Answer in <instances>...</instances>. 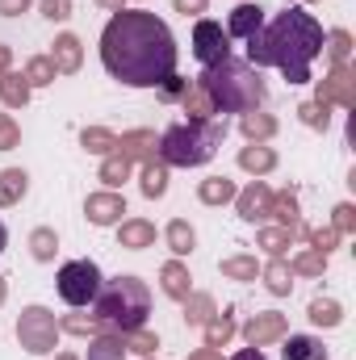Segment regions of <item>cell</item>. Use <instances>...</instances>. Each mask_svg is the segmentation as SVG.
<instances>
[{
  "label": "cell",
  "mask_w": 356,
  "mask_h": 360,
  "mask_svg": "<svg viewBox=\"0 0 356 360\" xmlns=\"http://www.w3.org/2000/svg\"><path fill=\"white\" fill-rule=\"evenodd\" d=\"M101 63L126 89H160L177 72V38L147 8H122L101 34Z\"/></svg>",
  "instance_id": "6da1fadb"
},
{
  "label": "cell",
  "mask_w": 356,
  "mask_h": 360,
  "mask_svg": "<svg viewBox=\"0 0 356 360\" xmlns=\"http://www.w3.org/2000/svg\"><path fill=\"white\" fill-rule=\"evenodd\" d=\"M323 25L306 8H285L268 21L260 34L248 38V63L252 68H276L289 84L310 80V63L323 55Z\"/></svg>",
  "instance_id": "7a4b0ae2"
},
{
  "label": "cell",
  "mask_w": 356,
  "mask_h": 360,
  "mask_svg": "<svg viewBox=\"0 0 356 360\" xmlns=\"http://www.w3.org/2000/svg\"><path fill=\"white\" fill-rule=\"evenodd\" d=\"M197 89L210 96L214 113H252L265 105V80L248 59H222L197 76Z\"/></svg>",
  "instance_id": "3957f363"
},
{
  "label": "cell",
  "mask_w": 356,
  "mask_h": 360,
  "mask_svg": "<svg viewBox=\"0 0 356 360\" xmlns=\"http://www.w3.org/2000/svg\"><path fill=\"white\" fill-rule=\"evenodd\" d=\"M151 314V293L139 276H113L101 285L96 302H92V319L105 323V331L113 335H126V331H139Z\"/></svg>",
  "instance_id": "277c9868"
},
{
  "label": "cell",
  "mask_w": 356,
  "mask_h": 360,
  "mask_svg": "<svg viewBox=\"0 0 356 360\" xmlns=\"http://www.w3.org/2000/svg\"><path fill=\"white\" fill-rule=\"evenodd\" d=\"M227 139V126L218 117H205V122H177L160 134V160L172 164V168H201L214 160V151L222 147Z\"/></svg>",
  "instance_id": "5b68a950"
},
{
  "label": "cell",
  "mask_w": 356,
  "mask_h": 360,
  "mask_svg": "<svg viewBox=\"0 0 356 360\" xmlns=\"http://www.w3.org/2000/svg\"><path fill=\"white\" fill-rule=\"evenodd\" d=\"M101 285H105V276H101V269L92 260H68L59 269V297L68 306H92Z\"/></svg>",
  "instance_id": "8992f818"
},
{
  "label": "cell",
  "mask_w": 356,
  "mask_h": 360,
  "mask_svg": "<svg viewBox=\"0 0 356 360\" xmlns=\"http://www.w3.org/2000/svg\"><path fill=\"white\" fill-rule=\"evenodd\" d=\"M55 335H59V323L46 306H25L21 319H17V340L30 356H46L55 352Z\"/></svg>",
  "instance_id": "52a82bcc"
},
{
  "label": "cell",
  "mask_w": 356,
  "mask_h": 360,
  "mask_svg": "<svg viewBox=\"0 0 356 360\" xmlns=\"http://www.w3.org/2000/svg\"><path fill=\"white\" fill-rule=\"evenodd\" d=\"M193 55H197L201 68H214V63L231 59V38H227V30H222L218 21H210V17H201V21L193 25Z\"/></svg>",
  "instance_id": "ba28073f"
},
{
  "label": "cell",
  "mask_w": 356,
  "mask_h": 360,
  "mask_svg": "<svg viewBox=\"0 0 356 360\" xmlns=\"http://www.w3.org/2000/svg\"><path fill=\"white\" fill-rule=\"evenodd\" d=\"M314 101H327V105H340V109H356V76L348 63H336L327 72V80H319Z\"/></svg>",
  "instance_id": "9c48e42d"
},
{
  "label": "cell",
  "mask_w": 356,
  "mask_h": 360,
  "mask_svg": "<svg viewBox=\"0 0 356 360\" xmlns=\"http://www.w3.org/2000/svg\"><path fill=\"white\" fill-rule=\"evenodd\" d=\"M285 331H289V323H285V314H252L248 319V327H243V340L252 344V348H265V344H276V340H285Z\"/></svg>",
  "instance_id": "30bf717a"
},
{
  "label": "cell",
  "mask_w": 356,
  "mask_h": 360,
  "mask_svg": "<svg viewBox=\"0 0 356 360\" xmlns=\"http://www.w3.org/2000/svg\"><path fill=\"white\" fill-rule=\"evenodd\" d=\"M84 214H89L92 226H113V222H122V214H126V197L122 193H92L89 201H84Z\"/></svg>",
  "instance_id": "8fae6325"
},
{
  "label": "cell",
  "mask_w": 356,
  "mask_h": 360,
  "mask_svg": "<svg viewBox=\"0 0 356 360\" xmlns=\"http://www.w3.org/2000/svg\"><path fill=\"white\" fill-rule=\"evenodd\" d=\"M235 205H239V218L243 222H265L268 210H272V188L260 184V180H252L243 193H235Z\"/></svg>",
  "instance_id": "7c38bea8"
},
{
  "label": "cell",
  "mask_w": 356,
  "mask_h": 360,
  "mask_svg": "<svg viewBox=\"0 0 356 360\" xmlns=\"http://www.w3.org/2000/svg\"><path fill=\"white\" fill-rule=\"evenodd\" d=\"M265 30V8L260 4H239V8H231V21H227V38H252V34H260Z\"/></svg>",
  "instance_id": "4fadbf2b"
},
{
  "label": "cell",
  "mask_w": 356,
  "mask_h": 360,
  "mask_svg": "<svg viewBox=\"0 0 356 360\" xmlns=\"http://www.w3.org/2000/svg\"><path fill=\"white\" fill-rule=\"evenodd\" d=\"M80 59H84L80 38H76V34H59V38H55V55H51L55 72H59V76H76V72H80Z\"/></svg>",
  "instance_id": "5bb4252c"
},
{
  "label": "cell",
  "mask_w": 356,
  "mask_h": 360,
  "mask_svg": "<svg viewBox=\"0 0 356 360\" xmlns=\"http://www.w3.org/2000/svg\"><path fill=\"white\" fill-rule=\"evenodd\" d=\"M113 151H117V155H126L130 164H134V160H143V164H147V160H155V130H130V134H122V139H117V147H113Z\"/></svg>",
  "instance_id": "9a60e30c"
},
{
  "label": "cell",
  "mask_w": 356,
  "mask_h": 360,
  "mask_svg": "<svg viewBox=\"0 0 356 360\" xmlns=\"http://www.w3.org/2000/svg\"><path fill=\"white\" fill-rule=\"evenodd\" d=\"M151 243H155V222H147V218H130V222H122V231H117V248L143 252V248H151Z\"/></svg>",
  "instance_id": "2e32d148"
},
{
  "label": "cell",
  "mask_w": 356,
  "mask_h": 360,
  "mask_svg": "<svg viewBox=\"0 0 356 360\" xmlns=\"http://www.w3.org/2000/svg\"><path fill=\"white\" fill-rule=\"evenodd\" d=\"M160 281H164V293H168V297H177V302H184V297L193 293V285H189L193 276H189V269H184L180 260H168V264L160 269Z\"/></svg>",
  "instance_id": "e0dca14e"
},
{
  "label": "cell",
  "mask_w": 356,
  "mask_h": 360,
  "mask_svg": "<svg viewBox=\"0 0 356 360\" xmlns=\"http://www.w3.org/2000/svg\"><path fill=\"white\" fill-rule=\"evenodd\" d=\"M281 356L285 360H327V348H323V340H314V335H289Z\"/></svg>",
  "instance_id": "ac0fdd59"
},
{
  "label": "cell",
  "mask_w": 356,
  "mask_h": 360,
  "mask_svg": "<svg viewBox=\"0 0 356 360\" xmlns=\"http://www.w3.org/2000/svg\"><path fill=\"white\" fill-rule=\"evenodd\" d=\"M268 218H281V226H289L293 235L302 231V214H298V197L285 188V193H272V210H268Z\"/></svg>",
  "instance_id": "d6986e66"
},
{
  "label": "cell",
  "mask_w": 356,
  "mask_h": 360,
  "mask_svg": "<svg viewBox=\"0 0 356 360\" xmlns=\"http://www.w3.org/2000/svg\"><path fill=\"white\" fill-rule=\"evenodd\" d=\"M239 168H243V172L265 176V172L276 168V151H272V147H260V143H252V147H243V151H239Z\"/></svg>",
  "instance_id": "ffe728a7"
},
{
  "label": "cell",
  "mask_w": 356,
  "mask_h": 360,
  "mask_svg": "<svg viewBox=\"0 0 356 360\" xmlns=\"http://www.w3.org/2000/svg\"><path fill=\"white\" fill-rule=\"evenodd\" d=\"M30 193V176L21 168H4L0 172V205H17Z\"/></svg>",
  "instance_id": "44dd1931"
},
{
  "label": "cell",
  "mask_w": 356,
  "mask_h": 360,
  "mask_svg": "<svg viewBox=\"0 0 356 360\" xmlns=\"http://www.w3.org/2000/svg\"><path fill=\"white\" fill-rule=\"evenodd\" d=\"M260 276H265L268 293H276V297H285V293H289V289H293V281H289V276H293V272H289V264H285V260H281V256H272V260H268L265 269H260Z\"/></svg>",
  "instance_id": "7402d4cb"
},
{
  "label": "cell",
  "mask_w": 356,
  "mask_h": 360,
  "mask_svg": "<svg viewBox=\"0 0 356 360\" xmlns=\"http://www.w3.org/2000/svg\"><path fill=\"white\" fill-rule=\"evenodd\" d=\"M214 314H218V310H214V297H210V293H189V297H184V323H189V327H205Z\"/></svg>",
  "instance_id": "603a6c76"
},
{
  "label": "cell",
  "mask_w": 356,
  "mask_h": 360,
  "mask_svg": "<svg viewBox=\"0 0 356 360\" xmlns=\"http://www.w3.org/2000/svg\"><path fill=\"white\" fill-rule=\"evenodd\" d=\"M239 130H243L252 143H265V139L276 134V117H268V113H260V109H252V113L239 117Z\"/></svg>",
  "instance_id": "cb8c5ba5"
},
{
  "label": "cell",
  "mask_w": 356,
  "mask_h": 360,
  "mask_svg": "<svg viewBox=\"0 0 356 360\" xmlns=\"http://www.w3.org/2000/svg\"><path fill=\"white\" fill-rule=\"evenodd\" d=\"M197 197H201L205 205H227V201H235V180H227V176H210V180H201Z\"/></svg>",
  "instance_id": "d4e9b609"
},
{
  "label": "cell",
  "mask_w": 356,
  "mask_h": 360,
  "mask_svg": "<svg viewBox=\"0 0 356 360\" xmlns=\"http://www.w3.org/2000/svg\"><path fill=\"white\" fill-rule=\"evenodd\" d=\"M164 193H168V164L147 160L143 164V197H164Z\"/></svg>",
  "instance_id": "484cf974"
},
{
  "label": "cell",
  "mask_w": 356,
  "mask_h": 360,
  "mask_svg": "<svg viewBox=\"0 0 356 360\" xmlns=\"http://www.w3.org/2000/svg\"><path fill=\"white\" fill-rule=\"evenodd\" d=\"M89 360H126V344H122V335H113V331L96 335V340L89 344Z\"/></svg>",
  "instance_id": "4316f807"
},
{
  "label": "cell",
  "mask_w": 356,
  "mask_h": 360,
  "mask_svg": "<svg viewBox=\"0 0 356 360\" xmlns=\"http://www.w3.org/2000/svg\"><path fill=\"white\" fill-rule=\"evenodd\" d=\"M80 143H84V151H89V155H113V147H117V134H109L105 126H84Z\"/></svg>",
  "instance_id": "83f0119b"
},
{
  "label": "cell",
  "mask_w": 356,
  "mask_h": 360,
  "mask_svg": "<svg viewBox=\"0 0 356 360\" xmlns=\"http://www.w3.org/2000/svg\"><path fill=\"white\" fill-rule=\"evenodd\" d=\"M0 101H4V105H13V109H21V105L30 101V84H25V76L4 72V76H0Z\"/></svg>",
  "instance_id": "f1b7e54d"
},
{
  "label": "cell",
  "mask_w": 356,
  "mask_h": 360,
  "mask_svg": "<svg viewBox=\"0 0 356 360\" xmlns=\"http://www.w3.org/2000/svg\"><path fill=\"white\" fill-rule=\"evenodd\" d=\"M55 63H51V55H38V59H30L25 63V84L30 89H46V84H55Z\"/></svg>",
  "instance_id": "f546056e"
},
{
  "label": "cell",
  "mask_w": 356,
  "mask_h": 360,
  "mask_svg": "<svg viewBox=\"0 0 356 360\" xmlns=\"http://www.w3.org/2000/svg\"><path fill=\"white\" fill-rule=\"evenodd\" d=\"M310 323H314V327H340V323H344L340 302H331V297H314V302H310Z\"/></svg>",
  "instance_id": "4dcf8cb0"
},
{
  "label": "cell",
  "mask_w": 356,
  "mask_h": 360,
  "mask_svg": "<svg viewBox=\"0 0 356 360\" xmlns=\"http://www.w3.org/2000/svg\"><path fill=\"white\" fill-rule=\"evenodd\" d=\"M231 335H235V319L231 314H214L205 323V348H227Z\"/></svg>",
  "instance_id": "1f68e13d"
},
{
  "label": "cell",
  "mask_w": 356,
  "mask_h": 360,
  "mask_svg": "<svg viewBox=\"0 0 356 360\" xmlns=\"http://www.w3.org/2000/svg\"><path fill=\"white\" fill-rule=\"evenodd\" d=\"M180 109L189 113V122H205V117H214V105H210V96L201 89H193L189 84V92L180 96Z\"/></svg>",
  "instance_id": "d6a6232c"
},
{
  "label": "cell",
  "mask_w": 356,
  "mask_h": 360,
  "mask_svg": "<svg viewBox=\"0 0 356 360\" xmlns=\"http://www.w3.org/2000/svg\"><path fill=\"white\" fill-rule=\"evenodd\" d=\"M164 235H168V248H172L177 256H189V252H193V243H197V235H193V226H189L184 218L168 222V231H164Z\"/></svg>",
  "instance_id": "836d02e7"
},
{
  "label": "cell",
  "mask_w": 356,
  "mask_h": 360,
  "mask_svg": "<svg viewBox=\"0 0 356 360\" xmlns=\"http://www.w3.org/2000/svg\"><path fill=\"white\" fill-rule=\"evenodd\" d=\"M222 276H231V281H256L260 264H256V256H227L222 260Z\"/></svg>",
  "instance_id": "e575fe53"
},
{
  "label": "cell",
  "mask_w": 356,
  "mask_h": 360,
  "mask_svg": "<svg viewBox=\"0 0 356 360\" xmlns=\"http://www.w3.org/2000/svg\"><path fill=\"white\" fill-rule=\"evenodd\" d=\"M256 243L265 248L268 256H285V248L293 243V231H289V226H268V231L256 235Z\"/></svg>",
  "instance_id": "d590c367"
},
{
  "label": "cell",
  "mask_w": 356,
  "mask_h": 360,
  "mask_svg": "<svg viewBox=\"0 0 356 360\" xmlns=\"http://www.w3.org/2000/svg\"><path fill=\"white\" fill-rule=\"evenodd\" d=\"M30 252H34V260H55V252H59V239H55V231L51 226H38L34 235H30Z\"/></svg>",
  "instance_id": "8d00e7d4"
},
{
  "label": "cell",
  "mask_w": 356,
  "mask_h": 360,
  "mask_svg": "<svg viewBox=\"0 0 356 360\" xmlns=\"http://www.w3.org/2000/svg\"><path fill=\"white\" fill-rule=\"evenodd\" d=\"M298 113H302V122L310 130H327L331 126V105L327 101H306V105H298Z\"/></svg>",
  "instance_id": "74e56055"
},
{
  "label": "cell",
  "mask_w": 356,
  "mask_h": 360,
  "mask_svg": "<svg viewBox=\"0 0 356 360\" xmlns=\"http://www.w3.org/2000/svg\"><path fill=\"white\" fill-rule=\"evenodd\" d=\"M59 331H72V335H89V340H96V335H105V323L101 319H84V314H68L63 323H59Z\"/></svg>",
  "instance_id": "f35d334b"
},
{
  "label": "cell",
  "mask_w": 356,
  "mask_h": 360,
  "mask_svg": "<svg viewBox=\"0 0 356 360\" xmlns=\"http://www.w3.org/2000/svg\"><path fill=\"white\" fill-rule=\"evenodd\" d=\"M126 176H130V160H126V155H117V151H113V155H105V164H101V180H105L109 188H117Z\"/></svg>",
  "instance_id": "ab89813d"
},
{
  "label": "cell",
  "mask_w": 356,
  "mask_h": 360,
  "mask_svg": "<svg viewBox=\"0 0 356 360\" xmlns=\"http://www.w3.org/2000/svg\"><path fill=\"white\" fill-rule=\"evenodd\" d=\"M327 55H331V63H348V55H352V34H348V30H331V34H327Z\"/></svg>",
  "instance_id": "60d3db41"
},
{
  "label": "cell",
  "mask_w": 356,
  "mask_h": 360,
  "mask_svg": "<svg viewBox=\"0 0 356 360\" xmlns=\"http://www.w3.org/2000/svg\"><path fill=\"white\" fill-rule=\"evenodd\" d=\"M122 344H126V352H139V356H151V352L160 348V340H155L151 331H143V327H139V331H126Z\"/></svg>",
  "instance_id": "b9f144b4"
},
{
  "label": "cell",
  "mask_w": 356,
  "mask_h": 360,
  "mask_svg": "<svg viewBox=\"0 0 356 360\" xmlns=\"http://www.w3.org/2000/svg\"><path fill=\"white\" fill-rule=\"evenodd\" d=\"M323 269H327V256H323V252H314V248H310V252H302V256L289 264V272H302V276H323Z\"/></svg>",
  "instance_id": "7bdbcfd3"
},
{
  "label": "cell",
  "mask_w": 356,
  "mask_h": 360,
  "mask_svg": "<svg viewBox=\"0 0 356 360\" xmlns=\"http://www.w3.org/2000/svg\"><path fill=\"white\" fill-rule=\"evenodd\" d=\"M17 143H21V126L8 113H0V151H13Z\"/></svg>",
  "instance_id": "ee69618b"
},
{
  "label": "cell",
  "mask_w": 356,
  "mask_h": 360,
  "mask_svg": "<svg viewBox=\"0 0 356 360\" xmlns=\"http://www.w3.org/2000/svg\"><path fill=\"white\" fill-rule=\"evenodd\" d=\"M331 226H336L340 235H352V231H356V210H352V201L336 205V218H331Z\"/></svg>",
  "instance_id": "f6af8a7d"
},
{
  "label": "cell",
  "mask_w": 356,
  "mask_h": 360,
  "mask_svg": "<svg viewBox=\"0 0 356 360\" xmlns=\"http://www.w3.org/2000/svg\"><path fill=\"white\" fill-rule=\"evenodd\" d=\"M336 243H340V231H336V226H323V231H314V235H310V248H314V252H323V256H327Z\"/></svg>",
  "instance_id": "bcb514c9"
},
{
  "label": "cell",
  "mask_w": 356,
  "mask_h": 360,
  "mask_svg": "<svg viewBox=\"0 0 356 360\" xmlns=\"http://www.w3.org/2000/svg\"><path fill=\"white\" fill-rule=\"evenodd\" d=\"M38 8H42L46 21H68L72 17V0H42Z\"/></svg>",
  "instance_id": "7dc6e473"
},
{
  "label": "cell",
  "mask_w": 356,
  "mask_h": 360,
  "mask_svg": "<svg viewBox=\"0 0 356 360\" xmlns=\"http://www.w3.org/2000/svg\"><path fill=\"white\" fill-rule=\"evenodd\" d=\"M184 92H189V80H180L177 72H172V76H168V80L160 84V96H164V101H180Z\"/></svg>",
  "instance_id": "c3c4849f"
},
{
  "label": "cell",
  "mask_w": 356,
  "mask_h": 360,
  "mask_svg": "<svg viewBox=\"0 0 356 360\" xmlns=\"http://www.w3.org/2000/svg\"><path fill=\"white\" fill-rule=\"evenodd\" d=\"M34 0H0V17H21Z\"/></svg>",
  "instance_id": "681fc988"
},
{
  "label": "cell",
  "mask_w": 356,
  "mask_h": 360,
  "mask_svg": "<svg viewBox=\"0 0 356 360\" xmlns=\"http://www.w3.org/2000/svg\"><path fill=\"white\" fill-rule=\"evenodd\" d=\"M172 4H177V13H184V17H197V13H205L210 0H172Z\"/></svg>",
  "instance_id": "f907efd6"
},
{
  "label": "cell",
  "mask_w": 356,
  "mask_h": 360,
  "mask_svg": "<svg viewBox=\"0 0 356 360\" xmlns=\"http://www.w3.org/2000/svg\"><path fill=\"white\" fill-rule=\"evenodd\" d=\"M231 360H265V352H260V348H252V344H248V348H243V352H235V356Z\"/></svg>",
  "instance_id": "816d5d0a"
},
{
  "label": "cell",
  "mask_w": 356,
  "mask_h": 360,
  "mask_svg": "<svg viewBox=\"0 0 356 360\" xmlns=\"http://www.w3.org/2000/svg\"><path fill=\"white\" fill-rule=\"evenodd\" d=\"M189 360H222V356H218V348H197Z\"/></svg>",
  "instance_id": "f5cc1de1"
},
{
  "label": "cell",
  "mask_w": 356,
  "mask_h": 360,
  "mask_svg": "<svg viewBox=\"0 0 356 360\" xmlns=\"http://www.w3.org/2000/svg\"><path fill=\"white\" fill-rule=\"evenodd\" d=\"M8 63H13V46H0V76L8 72Z\"/></svg>",
  "instance_id": "db71d44e"
},
{
  "label": "cell",
  "mask_w": 356,
  "mask_h": 360,
  "mask_svg": "<svg viewBox=\"0 0 356 360\" xmlns=\"http://www.w3.org/2000/svg\"><path fill=\"white\" fill-rule=\"evenodd\" d=\"M96 4H101V8H113V13H122V8H126V0H96Z\"/></svg>",
  "instance_id": "11a10c76"
},
{
  "label": "cell",
  "mask_w": 356,
  "mask_h": 360,
  "mask_svg": "<svg viewBox=\"0 0 356 360\" xmlns=\"http://www.w3.org/2000/svg\"><path fill=\"white\" fill-rule=\"evenodd\" d=\"M4 243H8V231H4V222H0V252H4Z\"/></svg>",
  "instance_id": "9f6ffc18"
},
{
  "label": "cell",
  "mask_w": 356,
  "mask_h": 360,
  "mask_svg": "<svg viewBox=\"0 0 356 360\" xmlns=\"http://www.w3.org/2000/svg\"><path fill=\"white\" fill-rule=\"evenodd\" d=\"M55 360H80V356H72V352H63V356H55Z\"/></svg>",
  "instance_id": "6f0895ef"
},
{
  "label": "cell",
  "mask_w": 356,
  "mask_h": 360,
  "mask_svg": "<svg viewBox=\"0 0 356 360\" xmlns=\"http://www.w3.org/2000/svg\"><path fill=\"white\" fill-rule=\"evenodd\" d=\"M0 302H4V276H0Z\"/></svg>",
  "instance_id": "680465c9"
},
{
  "label": "cell",
  "mask_w": 356,
  "mask_h": 360,
  "mask_svg": "<svg viewBox=\"0 0 356 360\" xmlns=\"http://www.w3.org/2000/svg\"><path fill=\"white\" fill-rule=\"evenodd\" d=\"M298 4H310V0H298Z\"/></svg>",
  "instance_id": "91938a15"
}]
</instances>
